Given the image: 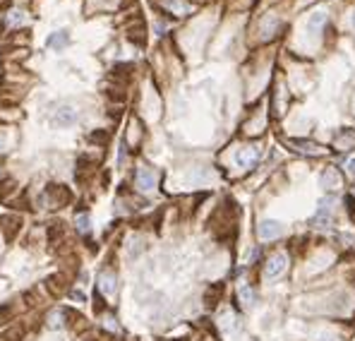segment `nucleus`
<instances>
[{
    "mask_svg": "<svg viewBox=\"0 0 355 341\" xmlns=\"http://www.w3.org/2000/svg\"><path fill=\"white\" fill-rule=\"evenodd\" d=\"M286 267H288V257H286L283 252H279V255H271V257H269V262H266V267H264L266 279H279L283 272H286Z\"/></svg>",
    "mask_w": 355,
    "mask_h": 341,
    "instance_id": "nucleus-1",
    "label": "nucleus"
},
{
    "mask_svg": "<svg viewBox=\"0 0 355 341\" xmlns=\"http://www.w3.org/2000/svg\"><path fill=\"white\" fill-rule=\"evenodd\" d=\"M257 159H259V149L257 147H245L235 154V161L240 168H252L257 164Z\"/></svg>",
    "mask_w": 355,
    "mask_h": 341,
    "instance_id": "nucleus-2",
    "label": "nucleus"
},
{
    "mask_svg": "<svg viewBox=\"0 0 355 341\" xmlns=\"http://www.w3.org/2000/svg\"><path fill=\"white\" fill-rule=\"evenodd\" d=\"M257 233H259V238L262 240H273V238H279L283 233V226L279 221H262L259 223V229H257Z\"/></svg>",
    "mask_w": 355,
    "mask_h": 341,
    "instance_id": "nucleus-3",
    "label": "nucleus"
},
{
    "mask_svg": "<svg viewBox=\"0 0 355 341\" xmlns=\"http://www.w3.org/2000/svg\"><path fill=\"white\" fill-rule=\"evenodd\" d=\"M137 185H139V190H144V193L154 190L156 187V173L151 171V168H139V171H137Z\"/></svg>",
    "mask_w": 355,
    "mask_h": 341,
    "instance_id": "nucleus-4",
    "label": "nucleus"
},
{
    "mask_svg": "<svg viewBox=\"0 0 355 341\" xmlns=\"http://www.w3.org/2000/svg\"><path fill=\"white\" fill-rule=\"evenodd\" d=\"M99 288H101V293H106V295H113L115 291H118V277L113 274V272H103L99 277Z\"/></svg>",
    "mask_w": 355,
    "mask_h": 341,
    "instance_id": "nucleus-5",
    "label": "nucleus"
},
{
    "mask_svg": "<svg viewBox=\"0 0 355 341\" xmlns=\"http://www.w3.org/2000/svg\"><path fill=\"white\" fill-rule=\"evenodd\" d=\"M48 197L53 200L55 207H63V204L70 202V193L65 190L63 185H51V187H48Z\"/></svg>",
    "mask_w": 355,
    "mask_h": 341,
    "instance_id": "nucleus-6",
    "label": "nucleus"
},
{
    "mask_svg": "<svg viewBox=\"0 0 355 341\" xmlns=\"http://www.w3.org/2000/svg\"><path fill=\"white\" fill-rule=\"evenodd\" d=\"M19 226H22V219H17V216H3L0 219V231H5V238H15Z\"/></svg>",
    "mask_w": 355,
    "mask_h": 341,
    "instance_id": "nucleus-7",
    "label": "nucleus"
},
{
    "mask_svg": "<svg viewBox=\"0 0 355 341\" xmlns=\"http://www.w3.org/2000/svg\"><path fill=\"white\" fill-rule=\"evenodd\" d=\"M74 120H77V111L70 108V106H65V108H60V111L55 113V123H58V125H65V128H67V125H72Z\"/></svg>",
    "mask_w": 355,
    "mask_h": 341,
    "instance_id": "nucleus-8",
    "label": "nucleus"
},
{
    "mask_svg": "<svg viewBox=\"0 0 355 341\" xmlns=\"http://www.w3.org/2000/svg\"><path fill=\"white\" fill-rule=\"evenodd\" d=\"M48 291L53 295H60V293H65V288H67V284H65V277L63 274H53V277H48Z\"/></svg>",
    "mask_w": 355,
    "mask_h": 341,
    "instance_id": "nucleus-9",
    "label": "nucleus"
},
{
    "mask_svg": "<svg viewBox=\"0 0 355 341\" xmlns=\"http://www.w3.org/2000/svg\"><path fill=\"white\" fill-rule=\"evenodd\" d=\"M319 180H322L324 187H338V185H341V175L336 173V168H327V171L322 173Z\"/></svg>",
    "mask_w": 355,
    "mask_h": 341,
    "instance_id": "nucleus-10",
    "label": "nucleus"
},
{
    "mask_svg": "<svg viewBox=\"0 0 355 341\" xmlns=\"http://www.w3.org/2000/svg\"><path fill=\"white\" fill-rule=\"evenodd\" d=\"M238 295H240V300H243L245 308H250V305L255 303V293H252L250 284H245V281H240V284H238Z\"/></svg>",
    "mask_w": 355,
    "mask_h": 341,
    "instance_id": "nucleus-11",
    "label": "nucleus"
},
{
    "mask_svg": "<svg viewBox=\"0 0 355 341\" xmlns=\"http://www.w3.org/2000/svg\"><path fill=\"white\" fill-rule=\"evenodd\" d=\"M168 10H171V12H178V15H185V12H190V5H187L185 0H171V3H168Z\"/></svg>",
    "mask_w": 355,
    "mask_h": 341,
    "instance_id": "nucleus-12",
    "label": "nucleus"
},
{
    "mask_svg": "<svg viewBox=\"0 0 355 341\" xmlns=\"http://www.w3.org/2000/svg\"><path fill=\"white\" fill-rule=\"evenodd\" d=\"M8 22L12 24V27H17V24H24L27 17H24V12H22V10H12V12H10V17H8Z\"/></svg>",
    "mask_w": 355,
    "mask_h": 341,
    "instance_id": "nucleus-13",
    "label": "nucleus"
},
{
    "mask_svg": "<svg viewBox=\"0 0 355 341\" xmlns=\"http://www.w3.org/2000/svg\"><path fill=\"white\" fill-rule=\"evenodd\" d=\"M19 339H22V329H17V327L8 329L5 334H0V341H19Z\"/></svg>",
    "mask_w": 355,
    "mask_h": 341,
    "instance_id": "nucleus-14",
    "label": "nucleus"
},
{
    "mask_svg": "<svg viewBox=\"0 0 355 341\" xmlns=\"http://www.w3.org/2000/svg\"><path fill=\"white\" fill-rule=\"evenodd\" d=\"M53 48H63L65 44H67V36H65V31H60V36H51V41H48Z\"/></svg>",
    "mask_w": 355,
    "mask_h": 341,
    "instance_id": "nucleus-15",
    "label": "nucleus"
},
{
    "mask_svg": "<svg viewBox=\"0 0 355 341\" xmlns=\"http://www.w3.org/2000/svg\"><path fill=\"white\" fill-rule=\"evenodd\" d=\"M221 327H223L226 332L235 327V317H233V313H226V315H223V320H221Z\"/></svg>",
    "mask_w": 355,
    "mask_h": 341,
    "instance_id": "nucleus-16",
    "label": "nucleus"
},
{
    "mask_svg": "<svg viewBox=\"0 0 355 341\" xmlns=\"http://www.w3.org/2000/svg\"><path fill=\"white\" fill-rule=\"evenodd\" d=\"M74 223H77V229L82 231V233H87V231H89V216H87V214H80Z\"/></svg>",
    "mask_w": 355,
    "mask_h": 341,
    "instance_id": "nucleus-17",
    "label": "nucleus"
},
{
    "mask_svg": "<svg viewBox=\"0 0 355 341\" xmlns=\"http://www.w3.org/2000/svg\"><path fill=\"white\" fill-rule=\"evenodd\" d=\"M322 22H324V15H322V12H314V15H312V19H310V24H307V27H310V31L314 27H322Z\"/></svg>",
    "mask_w": 355,
    "mask_h": 341,
    "instance_id": "nucleus-18",
    "label": "nucleus"
},
{
    "mask_svg": "<svg viewBox=\"0 0 355 341\" xmlns=\"http://www.w3.org/2000/svg\"><path fill=\"white\" fill-rule=\"evenodd\" d=\"M12 313H15V308H12V305H5V308L0 310V322L10 320V317H12Z\"/></svg>",
    "mask_w": 355,
    "mask_h": 341,
    "instance_id": "nucleus-19",
    "label": "nucleus"
},
{
    "mask_svg": "<svg viewBox=\"0 0 355 341\" xmlns=\"http://www.w3.org/2000/svg\"><path fill=\"white\" fill-rule=\"evenodd\" d=\"M348 175H353V178H355V159L348 161Z\"/></svg>",
    "mask_w": 355,
    "mask_h": 341,
    "instance_id": "nucleus-20",
    "label": "nucleus"
},
{
    "mask_svg": "<svg viewBox=\"0 0 355 341\" xmlns=\"http://www.w3.org/2000/svg\"><path fill=\"white\" fill-rule=\"evenodd\" d=\"M106 327H108V329H115V332H118V322H115V320H106Z\"/></svg>",
    "mask_w": 355,
    "mask_h": 341,
    "instance_id": "nucleus-21",
    "label": "nucleus"
},
{
    "mask_svg": "<svg viewBox=\"0 0 355 341\" xmlns=\"http://www.w3.org/2000/svg\"><path fill=\"white\" fill-rule=\"evenodd\" d=\"M74 298V300H84V293H80V291H72V293H70Z\"/></svg>",
    "mask_w": 355,
    "mask_h": 341,
    "instance_id": "nucleus-22",
    "label": "nucleus"
},
{
    "mask_svg": "<svg viewBox=\"0 0 355 341\" xmlns=\"http://www.w3.org/2000/svg\"><path fill=\"white\" fill-rule=\"evenodd\" d=\"M353 27H355V15H353Z\"/></svg>",
    "mask_w": 355,
    "mask_h": 341,
    "instance_id": "nucleus-23",
    "label": "nucleus"
},
{
    "mask_svg": "<svg viewBox=\"0 0 355 341\" xmlns=\"http://www.w3.org/2000/svg\"><path fill=\"white\" fill-rule=\"evenodd\" d=\"M0 147H3V139H0Z\"/></svg>",
    "mask_w": 355,
    "mask_h": 341,
    "instance_id": "nucleus-24",
    "label": "nucleus"
}]
</instances>
